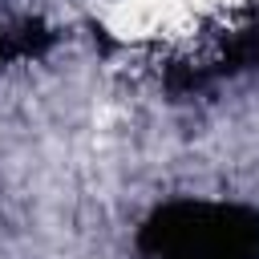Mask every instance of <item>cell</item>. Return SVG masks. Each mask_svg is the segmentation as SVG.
Returning <instances> with one entry per match:
<instances>
[{
	"label": "cell",
	"mask_w": 259,
	"mask_h": 259,
	"mask_svg": "<svg viewBox=\"0 0 259 259\" xmlns=\"http://www.w3.org/2000/svg\"><path fill=\"white\" fill-rule=\"evenodd\" d=\"M239 73H259V12H247L243 20H235L206 57L174 65L170 89L194 93V89H206V85H214L223 77H239Z\"/></svg>",
	"instance_id": "obj_2"
},
{
	"label": "cell",
	"mask_w": 259,
	"mask_h": 259,
	"mask_svg": "<svg viewBox=\"0 0 259 259\" xmlns=\"http://www.w3.org/2000/svg\"><path fill=\"white\" fill-rule=\"evenodd\" d=\"M138 259H259V206L235 198H170L138 235Z\"/></svg>",
	"instance_id": "obj_1"
},
{
	"label": "cell",
	"mask_w": 259,
	"mask_h": 259,
	"mask_svg": "<svg viewBox=\"0 0 259 259\" xmlns=\"http://www.w3.org/2000/svg\"><path fill=\"white\" fill-rule=\"evenodd\" d=\"M49 45H53V32H49L36 16L0 12V69L36 61V57L49 53Z\"/></svg>",
	"instance_id": "obj_3"
}]
</instances>
